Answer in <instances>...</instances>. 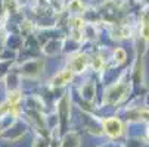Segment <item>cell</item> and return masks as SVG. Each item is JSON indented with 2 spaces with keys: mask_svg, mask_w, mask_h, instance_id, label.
<instances>
[{
  "mask_svg": "<svg viewBox=\"0 0 149 147\" xmlns=\"http://www.w3.org/2000/svg\"><path fill=\"white\" fill-rule=\"evenodd\" d=\"M103 128H105V133L109 137H118L123 133V124L117 118H109V119L103 121Z\"/></svg>",
  "mask_w": 149,
  "mask_h": 147,
  "instance_id": "cell-1",
  "label": "cell"
},
{
  "mask_svg": "<svg viewBox=\"0 0 149 147\" xmlns=\"http://www.w3.org/2000/svg\"><path fill=\"white\" fill-rule=\"evenodd\" d=\"M71 78H72V71H71V69H65V71L59 72V74L55 77V79H53V86H56V87L65 86L67 82L71 81Z\"/></svg>",
  "mask_w": 149,
  "mask_h": 147,
  "instance_id": "cell-2",
  "label": "cell"
},
{
  "mask_svg": "<svg viewBox=\"0 0 149 147\" xmlns=\"http://www.w3.org/2000/svg\"><path fill=\"white\" fill-rule=\"evenodd\" d=\"M87 66V56L86 55H78L71 63V71L72 72H81Z\"/></svg>",
  "mask_w": 149,
  "mask_h": 147,
  "instance_id": "cell-3",
  "label": "cell"
},
{
  "mask_svg": "<svg viewBox=\"0 0 149 147\" xmlns=\"http://www.w3.org/2000/svg\"><path fill=\"white\" fill-rule=\"evenodd\" d=\"M115 57L118 59V63H123L124 59H125V53H124V50L117 49V50H115Z\"/></svg>",
  "mask_w": 149,
  "mask_h": 147,
  "instance_id": "cell-4",
  "label": "cell"
},
{
  "mask_svg": "<svg viewBox=\"0 0 149 147\" xmlns=\"http://www.w3.org/2000/svg\"><path fill=\"white\" fill-rule=\"evenodd\" d=\"M142 35L146 40H149V22H145L143 24V27H142Z\"/></svg>",
  "mask_w": 149,
  "mask_h": 147,
  "instance_id": "cell-5",
  "label": "cell"
},
{
  "mask_svg": "<svg viewBox=\"0 0 149 147\" xmlns=\"http://www.w3.org/2000/svg\"><path fill=\"white\" fill-rule=\"evenodd\" d=\"M93 65H95V68H96V69H100V66H102V60H100L99 57H96V59H95V63H93Z\"/></svg>",
  "mask_w": 149,
  "mask_h": 147,
  "instance_id": "cell-6",
  "label": "cell"
},
{
  "mask_svg": "<svg viewBox=\"0 0 149 147\" xmlns=\"http://www.w3.org/2000/svg\"><path fill=\"white\" fill-rule=\"evenodd\" d=\"M148 137H149V130H148Z\"/></svg>",
  "mask_w": 149,
  "mask_h": 147,
  "instance_id": "cell-7",
  "label": "cell"
}]
</instances>
